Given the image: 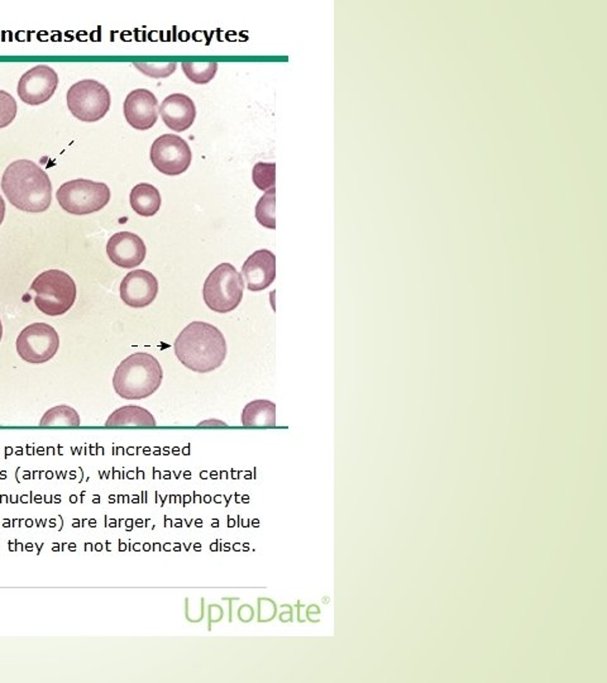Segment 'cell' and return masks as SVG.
I'll use <instances>...</instances> for the list:
<instances>
[{"label": "cell", "mask_w": 607, "mask_h": 683, "mask_svg": "<svg viewBox=\"0 0 607 683\" xmlns=\"http://www.w3.org/2000/svg\"><path fill=\"white\" fill-rule=\"evenodd\" d=\"M177 359L185 367L198 374L219 369L226 361V338L216 325L193 321L182 329L174 344Z\"/></svg>", "instance_id": "6da1fadb"}, {"label": "cell", "mask_w": 607, "mask_h": 683, "mask_svg": "<svg viewBox=\"0 0 607 683\" xmlns=\"http://www.w3.org/2000/svg\"><path fill=\"white\" fill-rule=\"evenodd\" d=\"M1 190L13 206L27 213L46 211L52 201L50 177L31 160L14 161L6 167Z\"/></svg>", "instance_id": "7a4b0ae2"}, {"label": "cell", "mask_w": 607, "mask_h": 683, "mask_svg": "<svg viewBox=\"0 0 607 683\" xmlns=\"http://www.w3.org/2000/svg\"><path fill=\"white\" fill-rule=\"evenodd\" d=\"M164 379L160 362L152 354L133 353L123 359L113 376L116 394L127 400H141L154 395Z\"/></svg>", "instance_id": "3957f363"}, {"label": "cell", "mask_w": 607, "mask_h": 683, "mask_svg": "<svg viewBox=\"0 0 607 683\" xmlns=\"http://www.w3.org/2000/svg\"><path fill=\"white\" fill-rule=\"evenodd\" d=\"M34 304L44 314H65L76 301V284L70 275L60 270L44 271L31 285Z\"/></svg>", "instance_id": "277c9868"}, {"label": "cell", "mask_w": 607, "mask_h": 683, "mask_svg": "<svg viewBox=\"0 0 607 683\" xmlns=\"http://www.w3.org/2000/svg\"><path fill=\"white\" fill-rule=\"evenodd\" d=\"M244 281L234 266L224 262L216 266L206 277L203 298L206 306L219 314H226L238 308L243 299Z\"/></svg>", "instance_id": "5b68a950"}, {"label": "cell", "mask_w": 607, "mask_h": 683, "mask_svg": "<svg viewBox=\"0 0 607 683\" xmlns=\"http://www.w3.org/2000/svg\"><path fill=\"white\" fill-rule=\"evenodd\" d=\"M56 199L61 208L74 215H88L103 209L111 200V189L104 182L78 179L62 184Z\"/></svg>", "instance_id": "8992f818"}, {"label": "cell", "mask_w": 607, "mask_h": 683, "mask_svg": "<svg viewBox=\"0 0 607 683\" xmlns=\"http://www.w3.org/2000/svg\"><path fill=\"white\" fill-rule=\"evenodd\" d=\"M66 99L72 116L86 123L100 121L111 109L109 90L103 84L91 79L74 84L67 91Z\"/></svg>", "instance_id": "52a82bcc"}, {"label": "cell", "mask_w": 607, "mask_h": 683, "mask_svg": "<svg viewBox=\"0 0 607 683\" xmlns=\"http://www.w3.org/2000/svg\"><path fill=\"white\" fill-rule=\"evenodd\" d=\"M60 348V336L47 323H34L24 328L17 338V352L28 364H44Z\"/></svg>", "instance_id": "ba28073f"}, {"label": "cell", "mask_w": 607, "mask_h": 683, "mask_svg": "<svg viewBox=\"0 0 607 683\" xmlns=\"http://www.w3.org/2000/svg\"><path fill=\"white\" fill-rule=\"evenodd\" d=\"M149 159L162 174L176 176L188 170L193 154L185 139L177 134H164L152 144Z\"/></svg>", "instance_id": "9c48e42d"}, {"label": "cell", "mask_w": 607, "mask_h": 683, "mask_svg": "<svg viewBox=\"0 0 607 683\" xmlns=\"http://www.w3.org/2000/svg\"><path fill=\"white\" fill-rule=\"evenodd\" d=\"M59 86V75L49 65H37L23 74L18 81V95L23 103L41 105L49 101Z\"/></svg>", "instance_id": "30bf717a"}, {"label": "cell", "mask_w": 607, "mask_h": 683, "mask_svg": "<svg viewBox=\"0 0 607 683\" xmlns=\"http://www.w3.org/2000/svg\"><path fill=\"white\" fill-rule=\"evenodd\" d=\"M121 299L131 308H146L159 294V281L152 272L136 270L128 272L121 281Z\"/></svg>", "instance_id": "8fae6325"}, {"label": "cell", "mask_w": 607, "mask_h": 683, "mask_svg": "<svg viewBox=\"0 0 607 683\" xmlns=\"http://www.w3.org/2000/svg\"><path fill=\"white\" fill-rule=\"evenodd\" d=\"M128 124L139 131L151 129L159 116V101L147 89H136L127 95L123 105Z\"/></svg>", "instance_id": "7c38bea8"}, {"label": "cell", "mask_w": 607, "mask_h": 683, "mask_svg": "<svg viewBox=\"0 0 607 683\" xmlns=\"http://www.w3.org/2000/svg\"><path fill=\"white\" fill-rule=\"evenodd\" d=\"M106 254L114 265L131 270L144 262L147 248L142 238L132 231H118L106 243Z\"/></svg>", "instance_id": "4fadbf2b"}, {"label": "cell", "mask_w": 607, "mask_h": 683, "mask_svg": "<svg viewBox=\"0 0 607 683\" xmlns=\"http://www.w3.org/2000/svg\"><path fill=\"white\" fill-rule=\"evenodd\" d=\"M241 275L249 291H264L276 279V256L269 249L256 251L243 264Z\"/></svg>", "instance_id": "5bb4252c"}, {"label": "cell", "mask_w": 607, "mask_h": 683, "mask_svg": "<svg viewBox=\"0 0 607 683\" xmlns=\"http://www.w3.org/2000/svg\"><path fill=\"white\" fill-rule=\"evenodd\" d=\"M159 113L167 127L181 133L193 126L196 118V106L188 95L171 94L162 101Z\"/></svg>", "instance_id": "9a60e30c"}, {"label": "cell", "mask_w": 607, "mask_h": 683, "mask_svg": "<svg viewBox=\"0 0 607 683\" xmlns=\"http://www.w3.org/2000/svg\"><path fill=\"white\" fill-rule=\"evenodd\" d=\"M242 424L246 428L276 427V405L269 400L249 402L243 409Z\"/></svg>", "instance_id": "2e32d148"}, {"label": "cell", "mask_w": 607, "mask_h": 683, "mask_svg": "<svg viewBox=\"0 0 607 683\" xmlns=\"http://www.w3.org/2000/svg\"><path fill=\"white\" fill-rule=\"evenodd\" d=\"M105 427L108 428H121V427L152 428L156 427V420L147 409L136 407V405H128V407L116 409V412L106 420Z\"/></svg>", "instance_id": "e0dca14e"}, {"label": "cell", "mask_w": 607, "mask_h": 683, "mask_svg": "<svg viewBox=\"0 0 607 683\" xmlns=\"http://www.w3.org/2000/svg\"><path fill=\"white\" fill-rule=\"evenodd\" d=\"M132 209L142 216H154L161 208L160 191L151 184H139L129 195Z\"/></svg>", "instance_id": "ac0fdd59"}, {"label": "cell", "mask_w": 607, "mask_h": 683, "mask_svg": "<svg viewBox=\"0 0 607 683\" xmlns=\"http://www.w3.org/2000/svg\"><path fill=\"white\" fill-rule=\"evenodd\" d=\"M41 427H79L80 417L71 407L60 405L50 409L39 422Z\"/></svg>", "instance_id": "d6986e66"}, {"label": "cell", "mask_w": 607, "mask_h": 683, "mask_svg": "<svg viewBox=\"0 0 607 683\" xmlns=\"http://www.w3.org/2000/svg\"><path fill=\"white\" fill-rule=\"evenodd\" d=\"M276 189H271L265 191L264 196L259 200L256 205V219L261 226L269 229H276Z\"/></svg>", "instance_id": "ffe728a7"}, {"label": "cell", "mask_w": 607, "mask_h": 683, "mask_svg": "<svg viewBox=\"0 0 607 683\" xmlns=\"http://www.w3.org/2000/svg\"><path fill=\"white\" fill-rule=\"evenodd\" d=\"M181 67L189 80L199 85L210 83L218 71L216 62H184Z\"/></svg>", "instance_id": "44dd1931"}, {"label": "cell", "mask_w": 607, "mask_h": 683, "mask_svg": "<svg viewBox=\"0 0 607 683\" xmlns=\"http://www.w3.org/2000/svg\"><path fill=\"white\" fill-rule=\"evenodd\" d=\"M252 180L260 190L269 191L276 184V164L259 162L252 170Z\"/></svg>", "instance_id": "7402d4cb"}, {"label": "cell", "mask_w": 607, "mask_h": 683, "mask_svg": "<svg viewBox=\"0 0 607 683\" xmlns=\"http://www.w3.org/2000/svg\"><path fill=\"white\" fill-rule=\"evenodd\" d=\"M17 101L9 93L0 90V129L6 128L17 116Z\"/></svg>", "instance_id": "603a6c76"}, {"label": "cell", "mask_w": 607, "mask_h": 683, "mask_svg": "<svg viewBox=\"0 0 607 683\" xmlns=\"http://www.w3.org/2000/svg\"><path fill=\"white\" fill-rule=\"evenodd\" d=\"M134 66L147 76L164 79L172 75L176 70L177 65L175 62H159V64L152 62V64H134Z\"/></svg>", "instance_id": "cb8c5ba5"}, {"label": "cell", "mask_w": 607, "mask_h": 683, "mask_svg": "<svg viewBox=\"0 0 607 683\" xmlns=\"http://www.w3.org/2000/svg\"><path fill=\"white\" fill-rule=\"evenodd\" d=\"M4 215H6V203H4L3 198L0 196V226L4 221Z\"/></svg>", "instance_id": "d4e9b609"}, {"label": "cell", "mask_w": 607, "mask_h": 683, "mask_svg": "<svg viewBox=\"0 0 607 683\" xmlns=\"http://www.w3.org/2000/svg\"><path fill=\"white\" fill-rule=\"evenodd\" d=\"M1 336H3V324H1V320H0V341H1Z\"/></svg>", "instance_id": "484cf974"}]
</instances>
